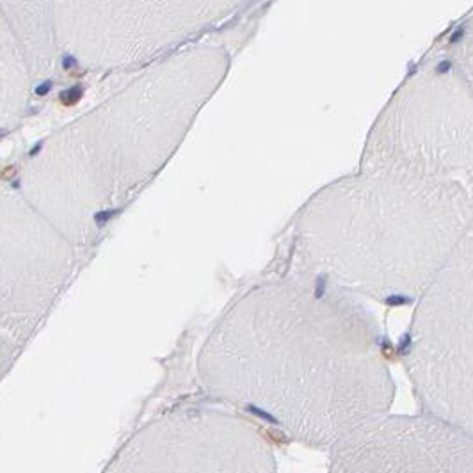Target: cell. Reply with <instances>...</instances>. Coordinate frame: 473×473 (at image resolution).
Returning a JSON list of instances; mask_svg holds the SVG:
<instances>
[{
    "mask_svg": "<svg viewBox=\"0 0 473 473\" xmlns=\"http://www.w3.org/2000/svg\"><path fill=\"white\" fill-rule=\"evenodd\" d=\"M472 232L427 285L409 329L408 361L423 409L472 432Z\"/></svg>",
    "mask_w": 473,
    "mask_h": 473,
    "instance_id": "obj_4",
    "label": "cell"
},
{
    "mask_svg": "<svg viewBox=\"0 0 473 473\" xmlns=\"http://www.w3.org/2000/svg\"><path fill=\"white\" fill-rule=\"evenodd\" d=\"M361 171L455 180L472 171V93L454 73L420 75L374 128Z\"/></svg>",
    "mask_w": 473,
    "mask_h": 473,
    "instance_id": "obj_5",
    "label": "cell"
},
{
    "mask_svg": "<svg viewBox=\"0 0 473 473\" xmlns=\"http://www.w3.org/2000/svg\"><path fill=\"white\" fill-rule=\"evenodd\" d=\"M73 244L0 183V377L41 325L73 269Z\"/></svg>",
    "mask_w": 473,
    "mask_h": 473,
    "instance_id": "obj_6",
    "label": "cell"
},
{
    "mask_svg": "<svg viewBox=\"0 0 473 473\" xmlns=\"http://www.w3.org/2000/svg\"><path fill=\"white\" fill-rule=\"evenodd\" d=\"M32 80L27 54L7 20L0 14V135L24 116Z\"/></svg>",
    "mask_w": 473,
    "mask_h": 473,
    "instance_id": "obj_11",
    "label": "cell"
},
{
    "mask_svg": "<svg viewBox=\"0 0 473 473\" xmlns=\"http://www.w3.org/2000/svg\"><path fill=\"white\" fill-rule=\"evenodd\" d=\"M470 232L472 200L459 180L361 171L308 201L296 249L302 272L397 301L420 296Z\"/></svg>",
    "mask_w": 473,
    "mask_h": 473,
    "instance_id": "obj_3",
    "label": "cell"
},
{
    "mask_svg": "<svg viewBox=\"0 0 473 473\" xmlns=\"http://www.w3.org/2000/svg\"><path fill=\"white\" fill-rule=\"evenodd\" d=\"M333 446V472H473L472 432L431 414L376 418Z\"/></svg>",
    "mask_w": 473,
    "mask_h": 473,
    "instance_id": "obj_8",
    "label": "cell"
},
{
    "mask_svg": "<svg viewBox=\"0 0 473 473\" xmlns=\"http://www.w3.org/2000/svg\"><path fill=\"white\" fill-rule=\"evenodd\" d=\"M167 2L177 0H54L56 45L89 68L143 60L157 52L155 22Z\"/></svg>",
    "mask_w": 473,
    "mask_h": 473,
    "instance_id": "obj_9",
    "label": "cell"
},
{
    "mask_svg": "<svg viewBox=\"0 0 473 473\" xmlns=\"http://www.w3.org/2000/svg\"><path fill=\"white\" fill-rule=\"evenodd\" d=\"M390 376L372 311L302 270L249 288L200 354V379L210 393L313 446H333L384 416L393 399Z\"/></svg>",
    "mask_w": 473,
    "mask_h": 473,
    "instance_id": "obj_1",
    "label": "cell"
},
{
    "mask_svg": "<svg viewBox=\"0 0 473 473\" xmlns=\"http://www.w3.org/2000/svg\"><path fill=\"white\" fill-rule=\"evenodd\" d=\"M221 75L190 59L153 68L48 137L20 192L73 247L88 244L166 166Z\"/></svg>",
    "mask_w": 473,
    "mask_h": 473,
    "instance_id": "obj_2",
    "label": "cell"
},
{
    "mask_svg": "<svg viewBox=\"0 0 473 473\" xmlns=\"http://www.w3.org/2000/svg\"><path fill=\"white\" fill-rule=\"evenodd\" d=\"M0 14L22 43L34 79L50 73L57 50L54 0H0Z\"/></svg>",
    "mask_w": 473,
    "mask_h": 473,
    "instance_id": "obj_10",
    "label": "cell"
},
{
    "mask_svg": "<svg viewBox=\"0 0 473 473\" xmlns=\"http://www.w3.org/2000/svg\"><path fill=\"white\" fill-rule=\"evenodd\" d=\"M272 461L251 423L210 409H185L137 432L109 472H270Z\"/></svg>",
    "mask_w": 473,
    "mask_h": 473,
    "instance_id": "obj_7",
    "label": "cell"
}]
</instances>
